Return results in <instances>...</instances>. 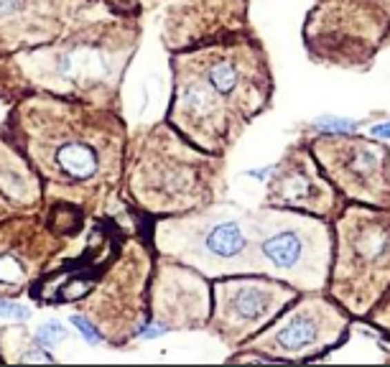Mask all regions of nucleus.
<instances>
[{"label":"nucleus","mask_w":390,"mask_h":367,"mask_svg":"<svg viewBox=\"0 0 390 367\" xmlns=\"http://www.w3.org/2000/svg\"><path fill=\"white\" fill-rule=\"evenodd\" d=\"M8 130L46 204L95 212L123 184L128 133L113 105L28 92L13 105Z\"/></svg>","instance_id":"1"},{"label":"nucleus","mask_w":390,"mask_h":367,"mask_svg":"<svg viewBox=\"0 0 390 367\" xmlns=\"http://www.w3.org/2000/svg\"><path fill=\"white\" fill-rule=\"evenodd\" d=\"M171 75L166 123L215 156L233 148L273 97L266 51L245 34L174 51Z\"/></svg>","instance_id":"2"},{"label":"nucleus","mask_w":390,"mask_h":367,"mask_svg":"<svg viewBox=\"0 0 390 367\" xmlns=\"http://www.w3.org/2000/svg\"><path fill=\"white\" fill-rule=\"evenodd\" d=\"M222 184V156L189 143L174 126L138 130L128 141L123 166V192L135 207L171 217L217 201Z\"/></svg>","instance_id":"3"},{"label":"nucleus","mask_w":390,"mask_h":367,"mask_svg":"<svg viewBox=\"0 0 390 367\" xmlns=\"http://www.w3.org/2000/svg\"><path fill=\"white\" fill-rule=\"evenodd\" d=\"M332 237L326 293L352 319H365L390 286V209L344 201Z\"/></svg>","instance_id":"4"},{"label":"nucleus","mask_w":390,"mask_h":367,"mask_svg":"<svg viewBox=\"0 0 390 367\" xmlns=\"http://www.w3.org/2000/svg\"><path fill=\"white\" fill-rule=\"evenodd\" d=\"M250 245L255 273L291 288L326 291L332 268V225L326 219L281 207L250 209Z\"/></svg>","instance_id":"5"},{"label":"nucleus","mask_w":390,"mask_h":367,"mask_svg":"<svg viewBox=\"0 0 390 367\" xmlns=\"http://www.w3.org/2000/svg\"><path fill=\"white\" fill-rule=\"evenodd\" d=\"M153 242L164 258L199 270L209 281L224 275L255 273L250 245V209L220 204L161 217Z\"/></svg>","instance_id":"6"},{"label":"nucleus","mask_w":390,"mask_h":367,"mask_svg":"<svg viewBox=\"0 0 390 367\" xmlns=\"http://www.w3.org/2000/svg\"><path fill=\"white\" fill-rule=\"evenodd\" d=\"M352 314L324 291L299 293V299L242 344L245 355L235 359H283L306 362L337 350L349 334Z\"/></svg>","instance_id":"7"},{"label":"nucleus","mask_w":390,"mask_h":367,"mask_svg":"<svg viewBox=\"0 0 390 367\" xmlns=\"http://www.w3.org/2000/svg\"><path fill=\"white\" fill-rule=\"evenodd\" d=\"M153 260L143 242L125 240L123 250L108 270L102 273L97 286L87 288L79 299L82 314L95 321L102 339L110 347H128L150 321L148 291Z\"/></svg>","instance_id":"8"},{"label":"nucleus","mask_w":390,"mask_h":367,"mask_svg":"<svg viewBox=\"0 0 390 367\" xmlns=\"http://www.w3.org/2000/svg\"><path fill=\"white\" fill-rule=\"evenodd\" d=\"M390 18L373 0H319L304 26L314 61L329 67H370L388 39Z\"/></svg>","instance_id":"9"},{"label":"nucleus","mask_w":390,"mask_h":367,"mask_svg":"<svg viewBox=\"0 0 390 367\" xmlns=\"http://www.w3.org/2000/svg\"><path fill=\"white\" fill-rule=\"evenodd\" d=\"M49 217L18 215L0 222V296H21L41 281L67 235L82 225L84 212L69 204H49Z\"/></svg>","instance_id":"10"},{"label":"nucleus","mask_w":390,"mask_h":367,"mask_svg":"<svg viewBox=\"0 0 390 367\" xmlns=\"http://www.w3.org/2000/svg\"><path fill=\"white\" fill-rule=\"evenodd\" d=\"M299 293L289 284L263 273L215 278L207 329L224 347L240 350L248 339L263 332L291 301L299 299Z\"/></svg>","instance_id":"11"},{"label":"nucleus","mask_w":390,"mask_h":367,"mask_svg":"<svg viewBox=\"0 0 390 367\" xmlns=\"http://www.w3.org/2000/svg\"><path fill=\"white\" fill-rule=\"evenodd\" d=\"M316 163L344 201L390 209V150L362 135H322L311 146Z\"/></svg>","instance_id":"12"},{"label":"nucleus","mask_w":390,"mask_h":367,"mask_svg":"<svg viewBox=\"0 0 390 367\" xmlns=\"http://www.w3.org/2000/svg\"><path fill=\"white\" fill-rule=\"evenodd\" d=\"M263 204L306 212L329 222L340 215L344 199L334 189V184L326 179L322 166L316 163L311 148L291 146L281 156V161L268 171Z\"/></svg>","instance_id":"13"},{"label":"nucleus","mask_w":390,"mask_h":367,"mask_svg":"<svg viewBox=\"0 0 390 367\" xmlns=\"http://www.w3.org/2000/svg\"><path fill=\"white\" fill-rule=\"evenodd\" d=\"M150 321L166 332L207 329L212 314V281L179 260L164 258L153 266L148 291Z\"/></svg>","instance_id":"14"},{"label":"nucleus","mask_w":390,"mask_h":367,"mask_svg":"<svg viewBox=\"0 0 390 367\" xmlns=\"http://www.w3.org/2000/svg\"><path fill=\"white\" fill-rule=\"evenodd\" d=\"M245 23V0H176L164 23V41L174 51L189 49L197 43L242 36Z\"/></svg>","instance_id":"15"},{"label":"nucleus","mask_w":390,"mask_h":367,"mask_svg":"<svg viewBox=\"0 0 390 367\" xmlns=\"http://www.w3.org/2000/svg\"><path fill=\"white\" fill-rule=\"evenodd\" d=\"M34 339L43 350H54L59 342L69 339V329L61 319H46V321H41V324L36 326Z\"/></svg>","instance_id":"16"},{"label":"nucleus","mask_w":390,"mask_h":367,"mask_svg":"<svg viewBox=\"0 0 390 367\" xmlns=\"http://www.w3.org/2000/svg\"><path fill=\"white\" fill-rule=\"evenodd\" d=\"M365 319L370 321V326L380 329V332L390 339V286H388V291L380 296V301L370 309V314H367Z\"/></svg>","instance_id":"17"},{"label":"nucleus","mask_w":390,"mask_h":367,"mask_svg":"<svg viewBox=\"0 0 390 367\" xmlns=\"http://www.w3.org/2000/svg\"><path fill=\"white\" fill-rule=\"evenodd\" d=\"M69 324L72 326H77V332L82 334V339L90 347H97V344H105V339H102V334H100V329L95 326V321H92L87 314H72L69 317Z\"/></svg>","instance_id":"18"},{"label":"nucleus","mask_w":390,"mask_h":367,"mask_svg":"<svg viewBox=\"0 0 390 367\" xmlns=\"http://www.w3.org/2000/svg\"><path fill=\"white\" fill-rule=\"evenodd\" d=\"M0 317L3 319H16V321H26L31 317V309L13 301L10 296H0Z\"/></svg>","instance_id":"19"},{"label":"nucleus","mask_w":390,"mask_h":367,"mask_svg":"<svg viewBox=\"0 0 390 367\" xmlns=\"http://www.w3.org/2000/svg\"><path fill=\"white\" fill-rule=\"evenodd\" d=\"M373 135H390V123H385V126H375Z\"/></svg>","instance_id":"20"}]
</instances>
